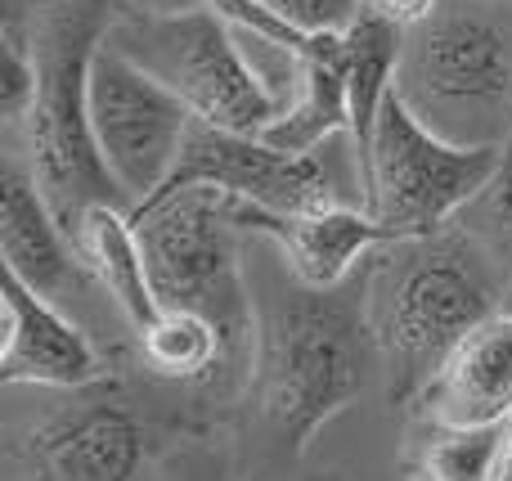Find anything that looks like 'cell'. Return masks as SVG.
<instances>
[{"label":"cell","mask_w":512,"mask_h":481,"mask_svg":"<svg viewBox=\"0 0 512 481\" xmlns=\"http://www.w3.org/2000/svg\"><path fill=\"white\" fill-rule=\"evenodd\" d=\"M512 275L459 225L387 239L364 257V324L396 401H414L441 360L499 311Z\"/></svg>","instance_id":"1"},{"label":"cell","mask_w":512,"mask_h":481,"mask_svg":"<svg viewBox=\"0 0 512 481\" xmlns=\"http://www.w3.org/2000/svg\"><path fill=\"white\" fill-rule=\"evenodd\" d=\"M113 23L117 9L108 0H41L27 18L36 95L18 126L27 135V167L72 239L90 207H126L90 126V63Z\"/></svg>","instance_id":"2"},{"label":"cell","mask_w":512,"mask_h":481,"mask_svg":"<svg viewBox=\"0 0 512 481\" xmlns=\"http://www.w3.org/2000/svg\"><path fill=\"white\" fill-rule=\"evenodd\" d=\"M512 0H441L409 27L396 95L454 144H508L512 135Z\"/></svg>","instance_id":"3"},{"label":"cell","mask_w":512,"mask_h":481,"mask_svg":"<svg viewBox=\"0 0 512 481\" xmlns=\"http://www.w3.org/2000/svg\"><path fill=\"white\" fill-rule=\"evenodd\" d=\"M364 338V302H346L337 288L297 284V293L261 315L256 401L292 455H306L315 432L360 396Z\"/></svg>","instance_id":"4"},{"label":"cell","mask_w":512,"mask_h":481,"mask_svg":"<svg viewBox=\"0 0 512 481\" xmlns=\"http://www.w3.org/2000/svg\"><path fill=\"white\" fill-rule=\"evenodd\" d=\"M234 203L239 198L225 189L194 185L131 212L158 302L167 311L207 315L225 333L230 360L256 342L252 288L239 252L243 225Z\"/></svg>","instance_id":"5"},{"label":"cell","mask_w":512,"mask_h":481,"mask_svg":"<svg viewBox=\"0 0 512 481\" xmlns=\"http://www.w3.org/2000/svg\"><path fill=\"white\" fill-rule=\"evenodd\" d=\"M108 41L158 77L198 122L261 135L283 108L243 50L239 27L212 5H189L180 14H117Z\"/></svg>","instance_id":"6"},{"label":"cell","mask_w":512,"mask_h":481,"mask_svg":"<svg viewBox=\"0 0 512 481\" xmlns=\"http://www.w3.org/2000/svg\"><path fill=\"white\" fill-rule=\"evenodd\" d=\"M499 158L504 144H454L436 135L391 86L364 158V207L387 239H423L445 230L481 194Z\"/></svg>","instance_id":"7"},{"label":"cell","mask_w":512,"mask_h":481,"mask_svg":"<svg viewBox=\"0 0 512 481\" xmlns=\"http://www.w3.org/2000/svg\"><path fill=\"white\" fill-rule=\"evenodd\" d=\"M189 122L194 113L104 36L90 63V126L126 212L149 203L167 185Z\"/></svg>","instance_id":"8"},{"label":"cell","mask_w":512,"mask_h":481,"mask_svg":"<svg viewBox=\"0 0 512 481\" xmlns=\"http://www.w3.org/2000/svg\"><path fill=\"white\" fill-rule=\"evenodd\" d=\"M324 149L283 153L274 144H265L261 135L225 131V126L198 122L194 117L167 185L149 203L180 194V189H194V185H216L225 194L243 198V203L270 207V212H315V207L346 203L342 194H351V189L337 185L333 153H324ZM149 203H140V207H149Z\"/></svg>","instance_id":"9"},{"label":"cell","mask_w":512,"mask_h":481,"mask_svg":"<svg viewBox=\"0 0 512 481\" xmlns=\"http://www.w3.org/2000/svg\"><path fill=\"white\" fill-rule=\"evenodd\" d=\"M32 481H135L144 464V428L113 401L50 414L23 441Z\"/></svg>","instance_id":"10"},{"label":"cell","mask_w":512,"mask_h":481,"mask_svg":"<svg viewBox=\"0 0 512 481\" xmlns=\"http://www.w3.org/2000/svg\"><path fill=\"white\" fill-rule=\"evenodd\" d=\"M243 234H261L279 248L283 266L306 288H342L346 275L369 257L378 243H387V230L373 221L369 207L333 203L315 212H270L256 203H234Z\"/></svg>","instance_id":"11"},{"label":"cell","mask_w":512,"mask_h":481,"mask_svg":"<svg viewBox=\"0 0 512 481\" xmlns=\"http://www.w3.org/2000/svg\"><path fill=\"white\" fill-rule=\"evenodd\" d=\"M5 342H0V383H32V387H63L77 392L104 378L95 342L81 333L59 302L27 288L18 275L5 270Z\"/></svg>","instance_id":"12"},{"label":"cell","mask_w":512,"mask_h":481,"mask_svg":"<svg viewBox=\"0 0 512 481\" xmlns=\"http://www.w3.org/2000/svg\"><path fill=\"white\" fill-rule=\"evenodd\" d=\"M427 423L486 428L512 419V311L499 306L441 360L414 396Z\"/></svg>","instance_id":"13"},{"label":"cell","mask_w":512,"mask_h":481,"mask_svg":"<svg viewBox=\"0 0 512 481\" xmlns=\"http://www.w3.org/2000/svg\"><path fill=\"white\" fill-rule=\"evenodd\" d=\"M0 252L9 275H18L50 302H68L90 275L77 239L45 203L32 167L18 158H9L0 171Z\"/></svg>","instance_id":"14"},{"label":"cell","mask_w":512,"mask_h":481,"mask_svg":"<svg viewBox=\"0 0 512 481\" xmlns=\"http://www.w3.org/2000/svg\"><path fill=\"white\" fill-rule=\"evenodd\" d=\"M77 248L90 266V279L113 297V306L131 320V329H149L162 315V302L153 293L149 261L140 248V230H135L131 212L117 203H99L86 212L77 230Z\"/></svg>","instance_id":"15"},{"label":"cell","mask_w":512,"mask_h":481,"mask_svg":"<svg viewBox=\"0 0 512 481\" xmlns=\"http://www.w3.org/2000/svg\"><path fill=\"white\" fill-rule=\"evenodd\" d=\"M346 36L333 54L306 59V77L283 104V113L261 131L265 144L283 153H315L337 135H351V95H346Z\"/></svg>","instance_id":"16"},{"label":"cell","mask_w":512,"mask_h":481,"mask_svg":"<svg viewBox=\"0 0 512 481\" xmlns=\"http://www.w3.org/2000/svg\"><path fill=\"white\" fill-rule=\"evenodd\" d=\"M346 95H351V144L360 149V162L369 158L373 122H378L382 99L396 86L400 50H405V27L387 23V18L364 9L351 27H346Z\"/></svg>","instance_id":"17"},{"label":"cell","mask_w":512,"mask_h":481,"mask_svg":"<svg viewBox=\"0 0 512 481\" xmlns=\"http://www.w3.org/2000/svg\"><path fill=\"white\" fill-rule=\"evenodd\" d=\"M508 423L486 428H450V423H427L409 446V481H495L504 459Z\"/></svg>","instance_id":"18"},{"label":"cell","mask_w":512,"mask_h":481,"mask_svg":"<svg viewBox=\"0 0 512 481\" xmlns=\"http://www.w3.org/2000/svg\"><path fill=\"white\" fill-rule=\"evenodd\" d=\"M140 351L144 365L158 378H171V383H203L216 369L230 365L225 333L207 315L167 311V306H162V315L149 329H140Z\"/></svg>","instance_id":"19"},{"label":"cell","mask_w":512,"mask_h":481,"mask_svg":"<svg viewBox=\"0 0 512 481\" xmlns=\"http://www.w3.org/2000/svg\"><path fill=\"white\" fill-rule=\"evenodd\" d=\"M450 225H459L463 234H472V239L512 275V135L504 144V158H499L495 176L481 185V194L472 198Z\"/></svg>","instance_id":"20"},{"label":"cell","mask_w":512,"mask_h":481,"mask_svg":"<svg viewBox=\"0 0 512 481\" xmlns=\"http://www.w3.org/2000/svg\"><path fill=\"white\" fill-rule=\"evenodd\" d=\"M265 5L306 32H346L364 14V0H265Z\"/></svg>","instance_id":"21"},{"label":"cell","mask_w":512,"mask_h":481,"mask_svg":"<svg viewBox=\"0 0 512 481\" xmlns=\"http://www.w3.org/2000/svg\"><path fill=\"white\" fill-rule=\"evenodd\" d=\"M436 5L441 0H364V9L369 14H378V18H387V23H396V27H418V23H427V18L436 14Z\"/></svg>","instance_id":"22"},{"label":"cell","mask_w":512,"mask_h":481,"mask_svg":"<svg viewBox=\"0 0 512 481\" xmlns=\"http://www.w3.org/2000/svg\"><path fill=\"white\" fill-rule=\"evenodd\" d=\"M117 14H180L189 5H203V0H108Z\"/></svg>","instance_id":"23"},{"label":"cell","mask_w":512,"mask_h":481,"mask_svg":"<svg viewBox=\"0 0 512 481\" xmlns=\"http://www.w3.org/2000/svg\"><path fill=\"white\" fill-rule=\"evenodd\" d=\"M41 0H5V23H27Z\"/></svg>","instance_id":"24"},{"label":"cell","mask_w":512,"mask_h":481,"mask_svg":"<svg viewBox=\"0 0 512 481\" xmlns=\"http://www.w3.org/2000/svg\"><path fill=\"white\" fill-rule=\"evenodd\" d=\"M495 481H512V419H508V441H504V459H499V477Z\"/></svg>","instance_id":"25"},{"label":"cell","mask_w":512,"mask_h":481,"mask_svg":"<svg viewBox=\"0 0 512 481\" xmlns=\"http://www.w3.org/2000/svg\"><path fill=\"white\" fill-rule=\"evenodd\" d=\"M504 306H508V311H512V284H508V293H504Z\"/></svg>","instance_id":"26"}]
</instances>
